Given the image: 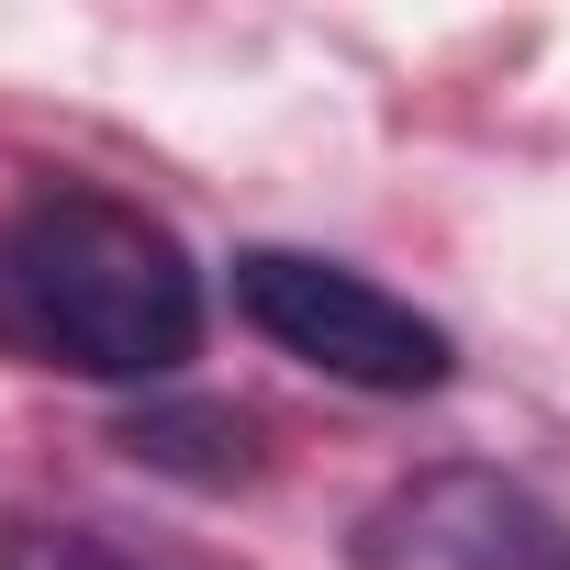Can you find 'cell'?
Masks as SVG:
<instances>
[{"label":"cell","mask_w":570,"mask_h":570,"mask_svg":"<svg viewBox=\"0 0 570 570\" xmlns=\"http://www.w3.org/2000/svg\"><path fill=\"white\" fill-rule=\"evenodd\" d=\"M0 347L146 392L202 347V268L146 202L101 179H35L0 213Z\"/></svg>","instance_id":"obj_1"},{"label":"cell","mask_w":570,"mask_h":570,"mask_svg":"<svg viewBox=\"0 0 570 570\" xmlns=\"http://www.w3.org/2000/svg\"><path fill=\"white\" fill-rule=\"evenodd\" d=\"M235 314L279 358H303V370H325L347 392H392V403L403 392H436L459 370V347H448L436 314H414L403 292H381L370 268L314 257V246H246L235 257Z\"/></svg>","instance_id":"obj_2"},{"label":"cell","mask_w":570,"mask_h":570,"mask_svg":"<svg viewBox=\"0 0 570 570\" xmlns=\"http://www.w3.org/2000/svg\"><path fill=\"white\" fill-rule=\"evenodd\" d=\"M358 570H570V525L503 470H414L358 514Z\"/></svg>","instance_id":"obj_3"},{"label":"cell","mask_w":570,"mask_h":570,"mask_svg":"<svg viewBox=\"0 0 570 570\" xmlns=\"http://www.w3.org/2000/svg\"><path fill=\"white\" fill-rule=\"evenodd\" d=\"M0 570H135L90 525H0Z\"/></svg>","instance_id":"obj_4"}]
</instances>
